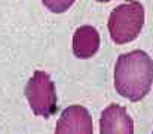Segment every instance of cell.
<instances>
[{
    "mask_svg": "<svg viewBox=\"0 0 153 134\" xmlns=\"http://www.w3.org/2000/svg\"><path fill=\"white\" fill-rule=\"evenodd\" d=\"M144 26V8L140 2L129 0L116 6L108 16V33L116 45L129 43L138 37Z\"/></svg>",
    "mask_w": 153,
    "mask_h": 134,
    "instance_id": "2",
    "label": "cell"
},
{
    "mask_svg": "<svg viewBox=\"0 0 153 134\" xmlns=\"http://www.w3.org/2000/svg\"><path fill=\"white\" fill-rule=\"evenodd\" d=\"M153 85V61L141 49L119 55L115 66V89L131 100H143Z\"/></svg>",
    "mask_w": 153,
    "mask_h": 134,
    "instance_id": "1",
    "label": "cell"
},
{
    "mask_svg": "<svg viewBox=\"0 0 153 134\" xmlns=\"http://www.w3.org/2000/svg\"><path fill=\"white\" fill-rule=\"evenodd\" d=\"M42 3L54 14H62L72 8L74 0H42Z\"/></svg>",
    "mask_w": 153,
    "mask_h": 134,
    "instance_id": "7",
    "label": "cell"
},
{
    "mask_svg": "<svg viewBox=\"0 0 153 134\" xmlns=\"http://www.w3.org/2000/svg\"><path fill=\"white\" fill-rule=\"evenodd\" d=\"M100 134H134V121L128 110L119 104H110L101 112Z\"/></svg>",
    "mask_w": 153,
    "mask_h": 134,
    "instance_id": "5",
    "label": "cell"
},
{
    "mask_svg": "<svg viewBox=\"0 0 153 134\" xmlns=\"http://www.w3.org/2000/svg\"><path fill=\"white\" fill-rule=\"evenodd\" d=\"M152 134H153V133H152Z\"/></svg>",
    "mask_w": 153,
    "mask_h": 134,
    "instance_id": "9",
    "label": "cell"
},
{
    "mask_svg": "<svg viewBox=\"0 0 153 134\" xmlns=\"http://www.w3.org/2000/svg\"><path fill=\"white\" fill-rule=\"evenodd\" d=\"M25 97L33 113L42 118H49L57 110L55 83L46 72L36 70L25 86Z\"/></svg>",
    "mask_w": 153,
    "mask_h": 134,
    "instance_id": "3",
    "label": "cell"
},
{
    "mask_svg": "<svg viewBox=\"0 0 153 134\" xmlns=\"http://www.w3.org/2000/svg\"><path fill=\"white\" fill-rule=\"evenodd\" d=\"M54 134H94V122L88 109L80 104L64 109Z\"/></svg>",
    "mask_w": 153,
    "mask_h": 134,
    "instance_id": "4",
    "label": "cell"
},
{
    "mask_svg": "<svg viewBox=\"0 0 153 134\" xmlns=\"http://www.w3.org/2000/svg\"><path fill=\"white\" fill-rule=\"evenodd\" d=\"M100 49V34L92 26H82L73 34V52L80 60L94 57Z\"/></svg>",
    "mask_w": 153,
    "mask_h": 134,
    "instance_id": "6",
    "label": "cell"
},
{
    "mask_svg": "<svg viewBox=\"0 0 153 134\" xmlns=\"http://www.w3.org/2000/svg\"><path fill=\"white\" fill-rule=\"evenodd\" d=\"M97 2H101V3H107V2H112V0H97Z\"/></svg>",
    "mask_w": 153,
    "mask_h": 134,
    "instance_id": "8",
    "label": "cell"
}]
</instances>
